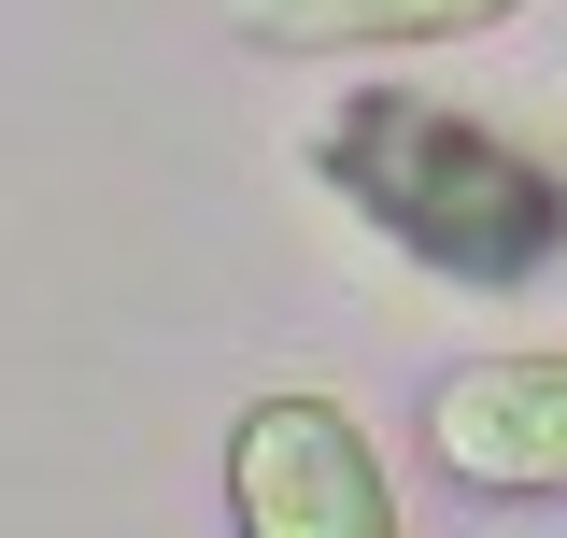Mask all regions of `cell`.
Returning <instances> with one entry per match:
<instances>
[{"instance_id":"6da1fadb","label":"cell","mask_w":567,"mask_h":538,"mask_svg":"<svg viewBox=\"0 0 567 538\" xmlns=\"http://www.w3.org/2000/svg\"><path fill=\"white\" fill-rule=\"evenodd\" d=\"M312 185L369 213L412 269L483 283V298L567 256V156H539L525 128H496L440 85H341V114L312 128Z\"/></svg>"},{"instance_id":"7a4b0ae2","label":"cell","mask_w":567,"mask_h":538,"mask_svg":"<svg viewBox=\"0 0 567 538\" xmlns=\"http://www.w3.org/2000/svg\"><path fill=\"white\" fill-rule=\"evenodd\" d=\"M227 525L241 538H412L383 439L312 383H270L227 411Z\"/></svg>"},{"instance_id":"3957f363","label":"cell","mask_w":567,"mask_h":538,"mask_svg":"<svg viewBox=\"0 0 567 538\" xmlns=\"http://www.w3.org/2000/svg\"><path fill=\"white\" fill-rule=\"evenodd\" d=\"M425 468L496 510H554L567 496V340H511V354H454L425 383Z\"/></svg>"},{"instance_id":"277c9868","label":"cell","mask_w":567,"mask_h":538,"mask_svg":"<svg viewBox=\"0 0 567 538\" xmlns=\"http://www.w3.org/2000/svg\"><path fill=\"white\" fill-rule=\"evenodd\" d=\"M525 0H227V29L256 58H425V43H483Z\"/></svg>"}]
</instances>
